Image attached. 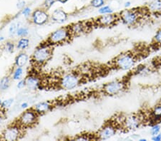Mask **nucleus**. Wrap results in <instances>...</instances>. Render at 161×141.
<instances>
[{
	"label": "nucleus",
	"instance_id": "17",
	"mask_svg": "<svg viewBox=\"0 0 161 141\" xmlns=\"http://www.w3.org/2000/svg\"><path fill=\"white\" fill-rule=\"evenodd\" d=\"M26 86L30 90H37L40 86V82L37 77L30 76L25 79Z\"/></svg>",
	"mask_w": 161,
	"mask_h": 141
},
{
	"label": "nucleus",
	"instance_id": "4",
	"mask_svg": "<svg viewBox=\"0 0 161 141\" xmlns=\"http://www.w3.org/2000/svg\"><path fill=\"white\" fill-rule=\"evenodd\" d=\"M72 38L69 33L68 27L60 28L52 33L47 39V43L50 45L60 44L69 42V38Z\"/></svg>",
	"mask_w": 161,
	"mask_h": 141
},
{
	"label": "nucleus",
	"instance_id": "36",
	"mask_svg": "<svg viewBox=\"0 0 161 141\" xmlns=\"http://www.w3.org/2000/svg\"><path fill=\"white\" fill-rule=\"evenodd\" d=\"M25 86H26V82L25 80H21L19 83H17V88L19 89H22L24 88Z\"/></svg>",
	"mask_w": 161,
	"mask_h": 141
},
{
	"label": "nucleus",
	"instance_id": "34",
	"mask_svg": "<svg viewBox=\"0 0 161 141\" xmlns=\"http://www.w3.org/2000/svg\"><path fill=\"white\" fill-rule=\"evenodd\" d=\"M31 11H32V10H31V8H30V7H25V8L22 9V13L25 17H27L30 16Z\"/></svg>",
	"mask_w": 161,
	"mask_h": 141
},
{
	"label": "nucleus",
	"instance_id": "22",
	"mask_svg": "<svg viewBox=\"0 0 161 141\" xmlns=\"http://www.w3.org/2000/svg\"><path fill=\"white\" fill-rule=\"evenodd\" d=\"M10 78L9 77H4L0 81V90L5 91L9 88L10 86Z\"/></svg>",
	"mask_w": 161,
	"mask_h": 141
},
{
	"label": "nucleus",
	"instance_id": "14",
	"mask_svg": "<svg viewBox=\"0 0 161 141\" xmlns=\"http://www.w3.org/2000/svg\"><path fill=\"white\" fill-rule=\"evenodd\" d=\"M161 122V103L153 108L150 111L149 118V125H152L159 123Z\"/></svg>",
	"mask_w": 161,
	"mask_h": 141
},
{
	"label": "nucleus",
	"instance_id": "37",
	"mask_svg": "<svg viewBox=\"0 0 161 141\" xmlns=\"http://www.w3.org/2000/svg\"><path fill=\"white\" fill-rule=\"evenodd\" d=\"M151 140L154 141H161V133L155 135H153L151 138Z\"/></svg>",
	"mask_w": 161,
	"mask_h": 141
},
{
	"label": "nucleus",
	"instance_id": "35",
	"mask_svg": "<svg viewBox=\"0 0 161 141\" xmlns=\"http://www.w3.org/2000/svg\"><path fill=\"white\" fill-rule=\"evenodd\" d=\"M25 6V2L24 0H18L17 3V7L19 9H23Z\"/></svg>",
	"mask_w": 161,
	"mask_h": 141
},
{
	"label": "nucleus",
	"instance_id": "25",
	"mask_svg": "<svg viewBox=\"0 0 161 141\" xmlns=\"http://www.w3.org/2000/svg\"><path fill=\"white\" fill-rule=\"evenodd\" d=\"M23 75V69L22 67H17L16 70L14 71V73H13L12 78L14 80H19V79L22 78Z\"/></svg>",
	"mask_w": 161,
	"mask_h": 141
},
{
	"label": "nucleus",
	"instance_id": "23",
	"mask_svg": "<svg viewBox=\"0 0 161 141\" xmlns=\"http://www.w3.org/2000/svg\"><path fill=\"white\" fill-rule=\"evenodd\" d=\"M98 13L101 15L113 14V9H112L110 6H108V5H104V6L98 9Z\"/></svg>",
	"mask_w": 161,
	"mask_h": 141
},
{
	"label": "nucleus",
	"instance_id": "13",
	"mask_svg": "<svg viewBox=\"0 0 161 141\" xmlns=\"http://www.w3.org/2000/svg\"><path fill=\"white\" fill-rule=\"evenodd\" d=\"M32 21L35 24L42 25L48 21L49 14L45 9H38L32 13Z\"/></svg>",
	"mask_w": 161,
	"mask_h": 141
},
{
	"label": "nucleus",
	"instance_id": "42",
	"mask_svg": "<svg viewBox=\"0 0 161 141\" xmlns=\"http://www.w3.org/2000/svg\"><path fill=\"white\" fill-rule=\"evenodd\" d=\"M4 40V37H0V41Z\"/></svg>",
	"mask_w": 161,
	"mask_h": 141
},
{
	"label": "nucleus",
	"instance_id": "19",
	"mask_svg": "<svg viewBox=\"0 0 161 141\" xmlns=\"http://www.w3.org/2000/svg\"><path fill=\"white\" fill-rule=\"evenodd\" d=\"M29 57H28L27 54H26L25 53H20L19 55L17 56L16 59H15V65L17 67H23L27 64Z\"/></svg>",
	"mask_w": 161,
	"mask_h": 141
},
{
	"label": "nucleus",
	"instance_id": "18",
	"mask_svg": "<svg viewBox=\"0 0 161 141\" xmlns=\"http://www.w3.org/2000/svg\"><path fill=\"white\" fill-rule=\"evenodd\" d=\"M147 9L151 13H161V0H153L147 5Z\"/></svg>",
	"mask_w": 161,
	"mask_h": 141
},
{
	"label": "nucleus",
	"instance_id": "10",
	"mask_svg": "<svg viewBox=\"0 0 161 141\" xmlns=\"http://www.w3.org/2000/svg\"><path fill=\"white\" fill-rule=\"evenodd\" d=\"M117 132V126L114 123L105 124L104 126L100 128L97 134V139L99 140H108L115 136Z\"/></svg>",
	"mask_w": 161,
	"mask_h": 141
},
{
	"label": "nucleus",
	"instance_id": "20",
	"mask_svg": "<svg viewBox=\"0 0 161 141\" xmlns=\"http://www.w3.org/2000/svg\"><path fill=\"white\" fill-rule=\"evenodd\" d=\"M148 72H150L149 68H147V66L145 65H140L136 67L134 71V73L137 75H144Z\"/></svg>",
	"mask_w": 161,
	"mask_h": 141
},
{
	"label": "nucleus",
	"instance_id": "8",
	"mask_svg": "<svg viewBox=\"0 0 161 141\" xmlns=\"http://www.w3.org/2000/svg\"><path fill=\"white\" fill-rule=\"evenodd\" d=\"M23 128L17 124H13L5 129L2 133V139L8 141H14L22 138Z\"/></svg>",
	"mask_w": 161,
	"mask_h": 141
},
{
	"label": "nucleus",
	"instance_id": "12",
	"mask_svg": "<svg viewBox=\"0 0 161 141\" xmlns=\"http://www.w3.org/2000/svg\"><path fill=\"white\" fill-rule=\"evenodd\" d=\"M68 27L69 33L72 36V37H78V36L82 35L87 33L89 31L90 26L88 25L87 23L85 22H78L76 24H73Z\"/></svg>",
	"mask_w": 161,
	"mask_h": 141
},
{
	"label": "nucleus",
	"instance_id": "16",
	"mask_svg": "<svg viewBox=\"0 0 161 141\" xmlns=\"http://www.w3.org/2000/svg\"><path fill=\"white\" fill-rule=\"evenodd\" d=\"M52 107L53 106L50 104V102H41L32 107V109L35 110L39 115H40L48 112Z\"/></svg>",
	"mask_w": 161,
	"mask_h": 141
},
{
	"label": "nucleus",
	"instance_id": "28",
	"mask_svg": "<svg viewBox=\"0 0 161 141\" xmlns=\"http://www.w3.org/2000/svg\"><path fill=\"white\" fill-rule=\"evenodd\" d=\"M29 34V30L27 27H21L17 29V35L21 37H25Z\"/></svg>",
	"mask_w": 161,
	"mask_h": 141
},
{
	"label": "nucleus",
	"instance_id": "29",
	"mask_svg": "<svg viewBox=\"0 0 161 141\" xmlns=\"http://www.w3.org/2000/svg\"><path fill=\"white\" fill-rule=\"evenodd\" d=\"M57 0H45L43 3V8L45 10H49L53 6L54 4L55 3Z\"/></svg>",
	"mask_w": 161,
	"mask_h": 141
},
{
	"label": "nucleus",
	"instance_id": "2",
	"mask_svg": "<svg viewBox=\"0 0 161 141\" xmlns=\"http://www.w3.org/2000/svg\"><path fill=\"white\" fill-rule=\"evenodd\" d=\"M142 16V13L141 10L136 9H126L123 10L119 14V21H121L125 25L128 27H132L136 25L139 22Z\"/></svg>",
	"mask_w": 161,
	"mask_h": 141
},
{
	"label": "nucleus",
	"instance_id": "40",
	"mask_svg": "<svg viewBox=\"0 0 161 141\" xmlns=\"http://www.w3.org/2000/svg\"><path fill=\"white\" fill-rule=\"evenodd\" d=\"M57 1L60 2V3H62V4H65L66 2L69 1V0H57Z\"/></svg>",
	"mask_w": 161,
	"mask_h": 141
},
{
	"label": "nucleus",
	"instance_id": "5",
	"mask_svg": "<svg viewBox=\"0 0 161 141\" xmlns=\"http://www.w3.org/2000/svg\"><path fill=\"white\" fill-rule=\"evenodd\" d=\"M81 78L77 73L69 72L68 73L64 74L59 79V86L62 89L70 90L73 89L79 85Z\"/></svg>",
	"mask_w": 161,
	"mask_h": 141
},
{
	"label": "nucleus",
	"instance_id": "38",
	"mask_svg": "<svg viewBox=\"0 0 161 141\" xmlns=\"http://www.w3.org/2000/svg\"><path fill=\"white\" fill-rule=\"evenodd\" d=\"M131 5H132V2L130 1H127V2H125V4H124L125 8L129 9L130 7H131Z\"/></svg>",
	"mask_w": 161,
	"mask_h": 141
},
{
	"label": "nucleus",
	"instance_id": "6",
	"mask_svg": "<svg viewBox=\"0 0 161 141\" xmlns=\"http://www.w3.org/2000/svg\"><path fill=\"white\" fill-rule=\"evenodd\" d=\"M38 115L39 114L32 108L21 114L18 118L17 125H19L22 128L32 127L37 123Z\"/></svg>",
	"mask_w": 161,
	"mask_h": 141
},
{
	"label": "nucleus",
	"instance_id": "9",
	"mask_svg": "<svg viewBox=\"0 0 161 141\" xmlns=\"http://www.w3.org/2000/svg\"><path fill=\"white\" fill-rule=\"evenodd\" d=\"M142 121V118L140 115H130L125 118L123 127L128 130H136L141 127Z\"/></svg>",
	"mask_w": 161,
	"mask_h": 141
},
{
	"label": "nucleus",
	"instance_id": "41",
	"mask_svg": "<svg viewBox=\"0 0 161 141\" xmlns=\"http://www.w3.org/2000/svg\"><path fill=\"white\" fill-rule=\"evenodd\" d=\"M138 140L139 141H146L147 139H146V138H139Z\"/></svg>",
	"mask_w": 161,
	"mask_h": 141
},
{
	"label": "nucleus",
	"instance_id": "3",
	"mask_svg": "<svg viewBox=\"0 0 161 141\" xmlns=\"http://www.w3.org/2000/svg\"><path fill=\"white\" fill-rule=\"evenodd\" d=\"M52 55H53V50L51 48V45L48 43L42 44L33 53L32 61L35 64L42 65L50 59Z\"/></svg>",
	"mask_w": 161,
	"mask_h": 141
},
{
	"label": "nucleus",
	"instance_id": "24",
	"mask_svg": "<svg viewBox=\"0 0 161 141\" xmlns=\"http://www.w3.org/2000/svg\"><path fill=\"white\" fill-rule=\"evenodd\" d=\"M153 43L158 47H161V28L158 29L153 37Z\"/></svg>",
	"mask_w": 161,
	"mask_h": 141
},
{
	"label": "nucleus",
	"instance_id": "21",
	"mask_svg": "<svg viewBox=\"0 0 161 141\" xmlns=\"http://www.w3.org/2000/svg\"><path fill=\"white\" fill-rule=\"evenodd\" d=\"M30 43V40L27 38H22L21 39L19 40V42L17 43V47L19 49H25L26 48L28 47Z\"/></svg>",
	"mask_w": 161,
	"mask_h": 141
},
{
	"label": "nucleus",
	"instance_id": "32",
	"mask_svg": "<svg viewBox=\"0 0 161 141\" xmlns=\"http://www.w3.org/2000/svg\"><path fill=\"white\" fill-rule=\"evenodd\" d=\"M5 47H6V50L8 51V52L12 53V52H13V51H14V44L12 42H7L6 43V46H5Z\"/></svg>",
	"mask_w": 161,
	"mask_h": 141
},
{
	"label": "nucleus",
	"instance_id": "31",
	"mask_svg": "<svg viewBox=\"0 0 161 141\" xmlns=\"http://www.w3.org/2000/svg\"><path fill=\"white\" fill-rule=\"evenodd\" d=\"M19 29V27H18V25L17 24H12L11 26H10L9 27V34L10 35L12 36H14V34H17V29Z\"/></svg>",
	"mask_w": 161,
	"mask_h": 141
},
{
	"label": "nucleus",
	"instance_id": "43",
	"mask_svg": "<svg viewBox=\"0 0 161 141\" xmlns=\"http://www.w3.org/2000/svg\"><path fill=\"white\" fill-rule=\"evenodd\" d=\"M2 104V101H1V100H0V105Z\"/></svg>",
	"mask_w": 161,
	"mask_h": 141
},
{
	"label": "nucleus",
	"instance_id": "27",
	"mask_svg": "<svg viewBox=\"0 0 161 141\" xmlns=\"http://www.w3.org/2000/svg\"><path fill=\"white\" fill-rule=\"evenodd\" d=\"M160 130H161L160 125L159 123H157L152 125L150 130V133L152 136H153V135H155L158 134V133H160Z\"/></svg>",
	"mask_w": 161,
	"mask_h": 141
},
{
	"label": "nucleus",
	"instance_id": "1",
	"mask_svg": "<svg viewBox=\"0 0 161 141\" xmlns=\"http://www.w3.org/2000/svg\"><path fill=\"white\" fill-rule=\"evenodd\" d=\"M115 68L123 71L133 68L137 63L136 56L131 52H125L118 55L113 61Z\"/></svg>",
	"mask_w": 161,
	"mask_h": 141
},
{
	"label": "nucleus",
	"instance_id": "11",
	"mask_svg": "<svg viewBox=\"0 0 161 141\" xmlns=\"http://www.w3.org/2000/svg\"><path fill=\"white\" fill-rule=\"evenodd\" d=\"M119 21L118 15L113 14H103L97 18L95 24L100 27H112Z\"/></svg>",
	"mask_w": 161,
	"mask_h": 141
},
{
	"label": "nucleus",
	"instance_id": "15",
	"mask_svg": "<svg viewBox=\"0 0 161 141\" xmlns=\"http://www.w3.org/2000/svg\"><path fill=\"white\" fill-rule=\"evenodd\" d=\"M67 13L61 9H58L54 10L52 15V19L53 20L54 22L58 23H63L67 20Z\"/></svg>",
	"mask_w": 161,
	"mask_h": 141
},
{
	"label": "nucleus",
	"instance_id": "26",
	"mask_svg": "<svg viewBox=\"0 0 161 141\" xmlns=\"http://www.w3.org/2000/svg\"><path fill=\"white\" fill-rule=\"evenodd\" d=\"M105 4V0H91L90 2V4L91 6L94 8H97L99 9L100 7H102L104 6Z\"/></svg>",
	"mask_w": 161,
	"mask_h": 141
},
{
	"label": "nucleus",
	"instance_id": "39",
	"mask_svg": "<svg viewBox=\"0 0 161 141\" xmlns=\"http://www.w3.org/2000/svg\"><path fill=\"white\" fill-rule=\"evenodd\" d=\"M28 106H29V105H28L27 102H25L21 104V108H27Z\"/></svg>",
	"mask_w": 161,
	"mask_h": 141
},
{
	"label": "nucleus",
	"instance_id": "33",
	"mask_svg": "<svg viewBox=\"0 0 161 141\" xmlns=\"http://www.w3.org/2000/svg\"><path fill=\"white\" fill-rule=\"evenodd\" d=\"M91 138L89 137V135H79L78 136L75 138V140H90Z\"/></svg>",
	"mask_w": 161,
	"mask_h": 141
},
{
	"label": "nucleus",
	"instance_id": "7",
	"mask_svg": "<svg viewBox=\"0 0 161 141\" xmlns=\"http://www.w3.org/2000/svg\"><path fill=\"white\" fill-rule=\"evenodd\" d=\"M126 82L121 80H115L108 82L103 86V91L109 96H115L122 93L126 89Z\"/></svg>",
	"mask_w": 161,
	"mask_h": 141
},
{
	"label": "nucleus",
	"instance_id": "30",
	"mask_svg": "<svg viewBox=\"0 0 161 141\" xmlns=\"http://www.w3.org/2000/svg\"><path fill=\"white\" fill-rule=\"evenodd\" d=\"M13 102H14V99L13 98H9V99H7V100H5L3 102H2V108H4V109H7L11 107L12 104L13 103Z\"/></svg>",
	"mask_w": 161,
	"mask_h": 141
}]
</instances>
